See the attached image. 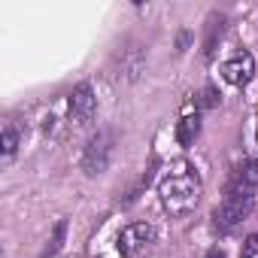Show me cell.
I'll list each match as a JSON object with an SVG mask.
<instances>
[{
	"label": "cell",
	"instance_id": "6da1fadb",
	"mask_svg": "<svg viewBox=\"0 0 258 258\" xmlns=\"http://www.w3.org/2000/svg\"><path fill=\"white\" fill-rule=\"evenodd\" d=\"M158 198H161V207L170 216L191 213L198 207V201H201V179H198V173L185 161L170 164V170L158 182Z\"/></svg>",
	"mask_w": 258,
	"mask_h": 258
},
{
	"label": "cell",
	"instance_id": "7a4b0ae2",
	"mask_svg": "<svg viewBox=\"0 0 258 258\" xmlns=\"http://www.w3.org/2000/svg\"><path fill=\"white\" fill-rule=\"evenodd\" d=\"M152 243H155V228H152L149 222H134V225H127V228L118 234V240H115L121 258H143V255L152 249Z\"/></svg>",
	"mask_w": 258,
	"mask_h": 258
},
{
	"label": "cell",
	"instance_id": "3957f363",
	"mask_svg": "<svg viewBox=\"0 0 258 258\" xmlns=\"http://www.w3.org/2000/svg\"><path fill=\"white\" fill-rule=\"evenodd\" d=\"M252 207H255V195H252V188H234V191H228V198L222 201V207L216 210V222L222 225V228H234V225H240L249 213H252Z\"/></svg>",
	"mask_w": 258,
	"mask_h": 258
},
{
	"label": "cell",
	"instance_id": "277c9868",
	"mask_svg": "<svg viewBox=\"0 0 258 258\" xmlns=\"http://www.w3.org/2000/svg\"><path fill=\"white\" fill-rule=\"evenodd\" d=\"M94 112H97L94 88H91L88 82L76 85V88L70 91V97H67V118H70V124H73V127H85V124L94 118Z\"/></svg>",
	"mask_w": 258,
	"mask_h": 258
},
{
	"label": "cell",
	"instance_id": "5b68a950",
	"mask_svg": "<svg viewBox=\"0 0 258 258\" xmlns=\"http://www.w3.org/2000/svg\"><path fill=\"white\" fill-rule=\"evenodd\" d=\"M109 158H112V134L109 131H97L88 140L85 152H82V170L88 176H97V173H103L109 167Z\"/></svg>",
	"mask_w": 258,
	"mask_h": 258
},
{
	"label": "cell",
	"instance_id": "8992f818",
	"mask_svg": "<svg viewBox=\"0 0 258 258\" xmlns=\"http://www.w3.org/2000/svg\"><path fill=\"white\" fill-rule=\"evenodd\" d=\"M222 76H225V82H231V85H246V82L255 76V58H252L249 52H237L231 61L222 64Z\"/></svg>",
	"mask_w": 258,
	"mask_h": 258
},
{
	"label": "cell",
	"instance_id": "52a82bcc",
	"mask_svg": "<svg viewBox=\"0 0 258 258\" xmlns=\"http://www.w3.org/2000/svg\"><path fill=\"white\" fill-rule=\"evenodd\" d=\"M198 134H201V118L198 115H182L179 124H176V143L179 146H191Z\"/></svg>",
	"mask_w": 258,
	"mask_h": 258
},
{
	"label": "cell",
	"instance_id": "ba28073f",
	"mask_svg": "<svg viewBox=\"0 0 258 258\" xmlns=\"http://www.w3.org/2000/svg\"><path fill=\"white\" fill-rule=\"evenodd\" d=\"M240 182H243L246 188H258V158L243 164V170H240Z\"/></svg>",
	"mask_w": 258,
	"mask_h": 258
},
{
	"label": "cell",
	"instance_id": "9c48e42d",
	"mask_svg": "<svg viewBox=\"0 0 258 258\" xmlns=\"http://www.w3.org/2000/svg\"><path fill=\"white\" fill-rule=\"evenodd\" d=\"M19 149V131L16 127H4V161H10Z\"/></svg>",
	"mask_w": 258,
	"mask_h": 258
},
{
	"label": "cell",
	"instance_id": "30bf717a",
	"mask_svg": "<svg viewBox=\"0 0 258 258\" xmlns=\"http://www.w3.org/2000/svg\"><path fill=\"white\" fill-rule=\"evenodd\" d=\"M240 258H258V234H249L240 246Z\"/></svg>",
	"mask_w": 258,
	"mask_h": 258
},
{
	"label": "cell",
	"instance_id": "8fae6325",
	"mask_svg": "<svg viewBox=\"0 0 258 258\" xmlns=\"http://www.w3.org/2000/svg\"><path fill=\"white\" fill-rule=\"evenodd\" d=\"M216 103H219V91H216L213 85H207V88H204V97H201V106H207V109H213Z\"/></svg>",
	"mask_w": 258,
	"mask_h": 258
},
{
	"label": "cell",
	"instance_id": "7c38bea8",
	"mask_svg": "<svg viewBox=\"0 0 258 258\" xmlns=\"http://www.w3.org/2000/svg\"><path fill=\"white\" fill-rule=\"evenodd\" d=\"M204 258H228V255H225V252H222V249H210V252H207V255H204Z\"/></svg>",
	"mask_w": 258,
	"mask_h": 258
},
{
	"label": "cell",
	"instance_id": "4fadbf2b",
	"mask_svg": "<svg viewBox=\"0 0 258 258\" xmlns=\"http://www.w3.org/2000/svg\"><path fill=\"white\" fill-rule=\"evenodd\" d=\"M255 140H258V127H255Z\"/></svg>",
	"mask_w": 258,
	"mask_h": 258
}]
</instances>
